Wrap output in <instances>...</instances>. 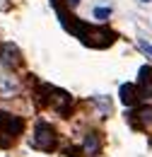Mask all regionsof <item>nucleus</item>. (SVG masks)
<instances>
[{
  "instance_id": "1a4fd4ad",
  "label": "nucleus",
  "mask_w": 152,
  "mask_h": 157,
  "mask_svg": "<svg viewBox=\"0 0 152 157\" xmlns=\"http://www.w3.org/2000/svg\"><path fill=\"white\" fill-rule=\"evenodd\" d=\"M142 2H150V0H142Z\"/></svg>"
},
{
  "instance_id": "f257e3e1",
  "label": "nucleus",
  "mask_w": 152,
  "mask_h": 157,
  "mask_svg": "<svg viewBox=\"0 0 152 157\" xmlns=\"http://www.w3.org/2000/svg\"><path fill=\"white\" fill-rule=\"evenodd\" d=\"M53 145H56V131L51 128V123L39 121L36 131H34V138H32V147H36V150H51Z\"/></svg>"
},
{
  "instance_id": "39448f33",
  "label": "nucleus",
  "mask_w": 152,
  "mask_h": 157,
  "mask_svg": "<svg viewBox=\"0 0 152 157\" xmlns=\"http://www.w3.org/2000/svg\"><path fill=\"white\" fill-rule=\"evenodd\" d=\"M128 116H131V121L138 118V123H135L138 128H140V126H150L152 123V106H147V104H145V106H138V109L131 111Z\"/></svg>"
},
{
  "instance_id": "0eeeda50",
  "label": "nucleus",
  "mask_w": 152,
  "mask_h": 157,
  "mask_svg": "<svg viewBox=\"0 0 152 157\" xmlns=\"http://www.w3.org/2000/svg\"><path fill=\"white\" fill-rule=\"evenodd\" d=\"M109 15H111L109 7H94V17H97V20H106Z\"/></svg>"
},
{
  "instance_id": "f03ea898",
  "label": "nucleus",
  "mask_w": 152,
  "mask_h": 157,
  "mask_svg": "<svg viewBox=\"0 0 152 157\" xmlns=\"http://www.w3.org/2000/svg\"><path fill=\"white\" fill-rule=\"evenodd\" d=\"M24 131V121L15 114H7V111H0V133L7 138H15Z\"/></svg>"
},
{
  "instance_id": "20e7f679",
  "label": "nucleus",
  "mask_w": 152,
  "mask_h": 157,
  "mask_svg": "<svg viewBox=\"0 0 152 157\" xmlns=\"http://www.w3.org/2000/svg\"><path fill=\"white\" fill-rule=\"evenodd\" d=\"M140 97H142L140 85H121V101H123L126 106H133Z\"/></svg>"
},
{
  "instance_id": "6e6552de",
  "label": "nucleus",
  "mask_w": 152,
  "mask_h": 157,
  "mask_svg": "<svg viewBox=\"0 0 152 157\" xmlns=\"http://www.w3.org/2000/svg\"><path fill=\"white\" fill-rule=\"evenodd\" d=\"M138 46H140V51H142V53H147V56L152 58V46L147 44V41H138Z\"/></svg>"
},
{
  "instance_id": "423d86ee",
  "label": "nucleus",
  "mask_w": 152,
  "mask_h": 157,
  "mask_svg": "<svg viewBox=\"0 0 152 157\" xmlns=\"http://www.w3.org/2000/svg\"><path fill=\"white\" fill-rule=\"evenodd\" d=\"M82 147H85V152L89 157L99 155V136H97V133H89V136L85 138V145H82Z\"/></svg>"
},
{
  "instance_id": "7ed1b4c3",
  "label": "nucleus",
  "mask_w": 152,
  "mask_h": 157,
  "mask_svg": "<svg viewBox=\"0 0 152 157\" xmlns=\"http://www.w3.org/2000/svg\"><path fill=\"white\" fill-rule=\"evenodd\" d=\"M0 58H2V65H7V68L22 65V56H19L17 46H12V44H2L0 46Z\"/></svg>"
}]
</instances>
